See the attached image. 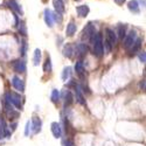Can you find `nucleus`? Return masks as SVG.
I'll list each match as a JSON object with an SVG mask.
<instances>
[{
    "mask_svg": "<svg viewBox=\"0 0 146 146\" xmlns=\"http://www.w3.org/2000/svg\"><path fill=\"white\" fill-rule=\"evenodd\" d=\"M125 32H126V28H125V26H123V27H119V32H118V35H119V38L120 39H123V38H125Z\"/></svg>",
    "mask_w": 146,
    "mask_h": 146,
    "instance_id": "nucleus-26",
    "label": "nucleus"
},
{
    "mask_svg": "<svg viewBox=\"0 0 146 146\" xmlns=\"http://www.w3.org/2000/svg\"><path fill=\"white\" fill-rule=\"evenodd\" d=\"M50 130H52V133L55 138H61V136H62V127H61L60 123L53 121L50 124Z\"/></svg>",
    "mask_w": 146,
    "mask_h": 146,
    "instance_id": "nucleus-6",
    "label": "nucleus"
},
{
    "mask_svg": "<svg viewBox=\"0 0 146 146\" xmlns=\"http://www.w3.org/2000/svg\"><path fill=\"white\" fill-rule=\"evenodd\" d=\"M72 53H74V48H72L70 44H68V46H66V48L63 49V54H64V56H67V57H71L72 56Z\"/></svg>",
    "mask_w": 146,
    "mask_h": 146,
    "instance_id": "nucleus-24",
    "label": "nucleus"
},
{
    "mask_svg": "<svg viewBox=\"0 0 146 146\" xmlns=\"http://www.w3.org/2000/svg\"><path fill=\"white\" fill-rule=\"evenodd\" d=\"M53 18H54L57 22H62V17H61L60 13H55V14H53Z\"/></svg>",
    "mask_w": 146,
    "mask_h": 146,
    "instance_id": "nucleus-30",
    "label": "nucleus"
},
{
    "mask_svg": "<svg viewBox=\"0 0 146 146\" xmlns=\"http://www.w3.org/2000/svg\"><path fill=\"white\" fill-rule=\"evenodd\" d=\"M139 3L141 4V6H143V7L145 6V0H139Z\"/></svg>",
    "mask_w": 146,
    "mask_h": 146,
    "instance_id": "nucleus-34",
    "label": "nucleus"
},
{
    "mask_svg": "<svg viewBox=\"0 0 146 146\" xmlns=\"http://www.w3.org/2000/svg\"><path fill=\"white\" fill-rule=\"evenodd\" d=\"M26 50H27V43H26V41H23L22 42V49H21V55L22 56L26 55Z\"/></svg>",
    "mask_w": 146,
    "mask_h": 146,
    "instance_id": "nucleus-29",
    "label": "nucleus"
},
{
    "mask_svg": "<svg viewBox=\"0 0 146 146\" xmlns=\"http://www.w3.org/2000/svg\"><path fill=\"white\" fill-rule=\"evenodd\" d=\"M9 6L12 7V8H13L15 12H17V13H20V14H23V12H22V8L19 6V4L15 1V0H11V1H9Z\"/></svg>",
    "mask_w": 146,
    "mask_h": 146,
    "instance_id": "nucleus-20",
    "label": "nucleus"
},
{
    "mask_svg": "<svg viewBox=\"0 0 146 146\" xmlns=\"http://www.w3.org/2000/svg\"><path fill=\"white\" fill-rule=\"evenodd\" d=\"M54 6L56 9V13H63L64 12V4L62 0H54Z\"/></svg>",
    "mask_w": 146,
    "mask_h": 146,
    "instance_id": "nucleus-16",
    "label": "nucleus"
},
{
    "mask_svg": "<svg viewBox=\"0 0 146 146\" xmlns=\"http://www.w3.org/2000/svg\"><path fill=\"white\" fill-rule=\"evenodd\" d=\"M75 90H76V101H77L80 104L84 105V104H86V98H84V96H83V94H82L81 87H80V86H75Z\"/></svg>",
    "mask_w": 146,
    "mask_h": 146,
    "instance_id": "nucleus-12",
    "label": "nucleus"
},
{
    "mask_svg": "<svg viewBox=\"0 0 146 146\" xmlns=\"http://www.w3.org/2000/svg\"><path fill=\"white\" fill-rule=\"evenodd\" d=\"M50 100L53 103H58L60 101V91L57 89H53L52 95H50Z\"/></svg>",
    "mask_w": 146,
    "mask_h": 146,
    "instance_id": "nucleus-23",
    "label": "nucleus"
},
{
    "mask_svg": "<svg viewBox=\"0 0 146 146\" xmlns=\"http://www.w3.org/2000/svg\"><path fill=\"white\" fill-rule=\"evenodd\" d=\"M137 40V34L136 32L131 31L125 38V41H124V48L125 49H130V48L133 46V43H135V41Z\"/></svg>",
    "mask_w": 146,
    "mask_h": 146,
    "instance_id": "nucleus-3",
    "label": "nucleus"
},
{
    "mask_svg": "<svg viewBox=\"0 0 146 146\" xmlns=\"http://www.w3.org/2000/svg\"><path fill=\"white\" fill-rule=\"evenodd\" d=\"M76 12H77V14L81 17V18H86L88 14H89V12H90V8L88 5H81L76 8Z\"/></svg>",
    "mask_w": 146,
    "mask_h": 146,
    "instance_id": "nucleus-10",
    "label": "nucleus"
},
{
    "mask_svg": "<svg viewBox=\"0 0 146 146\" xmlns=\"http://www.w3.org/2000/svg\"><path fill=\"white\" fill-rule=\"evenodd\" d=\"M41 62V50L40 49H35L34 56H33V64L34 66H39Z\"/></svg>",
    "mask_w": 146,
    "mask_h": 146,
    "instance_id": "nucleus-17",
    "label": "nucleus"
},
{
    "mask_svg": "<svg viewBox=\"0 0 146 146\" xmlns=\"http://www.w3.org/2000/svg\"><path fill=\"white\" fill-rule=\"evenodd\" d=\"M63 98H64V106H69L71 103H72V94L69 91V90H64V95H63Z\"/></svg>",
    "mask_w": 146,
    "mask_h": 146,
    "instance_id": "nucleus-14",
    "label": "nucleus"
},
{
    "mask_svg": "<svg viewBox=\"0 0 146 146\" xmlns=\"http://www.w3.org/2000/svg\"><path fill=\"white\" fill-rule=\"evenodd\" d=\"M76 50H77V53H78V55H86L87 53H88V47L84 44V43H80V44H77V47H76Z\"/></svg>",
    "mask_w": 146,
    "mask_h": 146,
    "instance_id": "nucleus-18",
    "label": "nucleus"
},
{
    "mask_svg": "<svg viewBox=\"0 0 146 146\" xmlns=\"http://www.w3.org/2000/svg\"><path fill=\"white\" fill-rule=\"evenodd\" d=\"M76 29H77V27H76V25H75V22H74V21H70V22L68 23V26H67L66 34H67L68 36H72V35L76 33Z\"/></svg>",
    "mask_w": 146,
    "mask_h": 146,
    "instance_id": "nucleus-13",
    "label": "nucleus"
},
{
    "mask_svg": "<svg viewBox=\"0 0 146 146\" xmlns=\"http://www.w3.org/2000/svg\"><path fill=\"white\" fill-rule=\"evenodd\" d=\"M15 127H17V124H13V125H12V130H13V131L15 130Z\"/></svg>",
    "mask_w": 146,
    "mask_h": 146,
    "instance_id": "nucleus-35",
    "label": "nucleus"
},
{
    "mask_svg": "<svg viewBox=\"0 0 146 146\" xmlns=\"http://www.w3.org/2000/svg\"><path fill=\"white\" fill-rule=\"evenodd\" d=\"M92 43H94V55H96L97 57H101L103 55V52H104L102 35L101 34H96L94 40H92Z\"/></svg>",
    "mask_w": 146,
    "mask_h": 146,
    "instance_id": "nucleus-1",
    "label": "nucleus"
},
{
    "mask_svg": "<svg viewBox=\"0 0 146 146\" xmlns=\"http://www.w3.org/2000/svg\"><path fill=\"white\" fill-rule=\"evenodd\" d=\"M13 69L15 72H20V74H22V72L26 71V63L23 62L22 60H17L13 62Z\"/></svg>",
    "mask_w": 146,
    "mask_h": 146,
    "instance_id": "nucleus-7",
    "label": "nucleus"
},
{
    "mask_svg": "<svg viewBox=\"0 0 146 146\" xmlns=\"http://www.w3.org/2000/svg\"><path fill=\"white\" fill-rule=\"evenodd\" d=\"M105 33H106V39L105 40L111 46H113L116 43V34H115V32L112 29H110V28H106Z\"/></svg>",
    "mask_w": 146,
    "mask_h": 146,
    "instance_id": "nucleus-11",
    "label": "nucleus"
},
{
    "mask_svg": "<svg viewBox=\"0 0 146 146\" xmlns=\"http://www.w3.org/2000/svg\"><path fill=\"white\" fill-rule=\"evenodd\" d=\"M125 1H126V0H115V3H116L117 5H123Z\"/></svg>",
    "mask_w": 146,
    "mask_h": 146,
    "instance_id": "nucleus-31",
    "label": "nucleus"
},
{
    "mask_svg": "<svg viewBox=\"0 0 146 146\" xmlns=\"http://www.w3.org/2000/svg\"><path fill=\"white\" fill-rule=\"evenodd\" d=\"M70 75H71V68L70 67H66L63 69V71H62V75H61V77H62V81L67 82L69 80Z\"/></svg>",
    "mask_w": 146,
    "mask_h": 146,
    "instance_id": "nucleus-19",
    "label": "nucleus"
},
{
    "mask_svg": "<svg viewBox=\"0 0 146 146\" xmlns=\"http://www.w3.org/2000/svg\"><path fill=\"white\" fill-rule=\"evenodd\" d=\"M75 71L77 72L80 76L83 75V72H84V66H83L82 61H78V62H76V64H75Z\"/></svg>",
    "mask_w": 146,
    "mask_h": 146,
    "instance_id": "nucleus-22",
    "label": "nucleus"
},
{
    "mask_svg": "<svg viewBox=\"0 0 146 146\" xmlns=\"http://www.w3.org/2000/svg\"><path fill=\"white\" fill-rule=\"evenodd\" d=\"M43 71H44V72H50V71H52V61H50V57H49V56H47V58H46V61H44Z\"/></svg>",
    "mask_w": 146,
    "mask_h": 146,
    "instance_id": "nucleus-21",
    "label": "nucleus"
},
{
    "mask_svg": "<svg viewBox=\"0 0 146 146\" xmlns=\"http://www.w3.org/2000/svg\"><path fill=\"white\" fill-rule=\"evenodd\" d=\"M64 146H74V144H72V141H70V140H66Z\"/></svg>",
    "mask_w": 146,
    "mask_h": 146,
    "instance_id": "nucleus-32",
    "label": "nucleus"
},
{
    "mask_svg": "<svg viewBox=\"0 0 146 146\" xmlns=\"http://www.w3.org/2000/svg\"><path fill=\"white\" fill-rule=\"evenodd\" d=\"M76 1H80V0H76Z\"/></svg>",
    "mask_w": 146,
    "mask_h": 146,
    "instance_id": "nucleus-36",
    "label": "nucleus"
},
{
    "mask_svg": "<svg viewBox=\"0 0 146 146\" xmlns=\"http://www.w3.org/2000/svg\"><path fill=\"white\" fill-rule=\"evenodd\" d=\"M139 60H140L141 63L146 62V54H145V52H139Z\"/></svg>",
    "mask_w": 146,
    "mask_h": 146,
    "instance_id": "nucleus-28",
    "label": "nucleus"
},
{
    "mask_svg": "<svg viewBox=\"0 0 146 146\" xmlns=\"http://www.w3.org/2000/svg\"><path fill=\"white\" fill-rule=\"evenodd\" d=\"M4 137L9 138L11 137V132L7 129L5 119L3 117H0V138H4Z\"/></svg>",
    "mask_w": 146,
    "mask_h": 146,
    "instance_id": "nucleus-5",
    "label": "nucleus"
},
{
    "mask_svg": "<svg viewBox=\"0 0 146 146\" xmlns=\"http://www.w3.org/2000/svg\"><path fill=\"white\" fill-rule=\"evenodd\" d=\"M5 101L7 104H13L15 108L21 109V97L17 92H7L5 95Z\"/></svg>",
    "mask_w": 146,
    "mask_h": 146,
    "instance_id": "nucleus-2",
    "label": "nucleus"
},
{
    "mask_svg": "<svg viewBox=\"0 0 146 146\" xmlns=\"http://www.w3.org/2000/svg\"><path fill=\"white\" fill-rule=\"evenodd\" d=\"M140 87H141L143 89H145V80H143V82L140 83Z\"/></svg>",
    "mask_w": 146,
    "mask_h": 146,
    "instance_id": "nucleus-33",
    "label": "nucleus"
},
{
    "mask_svg": "<svg viewBox=\"0 0 146 146\" xmlns=\"http://www.w3.org/2000/svg\"><path fill=\"white\" fill-rule=\"evenodd\" d=\"M44 22L47 23V26L48 27H53V25H54V18H53V13L52 12L48 9V8H46L44 9Z\"/></svg>",
    "mask_w": 146,
    "mask_h": 146,
    "instance_id": "nucleus-9",
    "label": "nucleus"
},
{
    "mask_svg": "<svg viewBox=\"0 0 146 146\" xmlns=\"http://www.w3.org/2000/svg\"><path fill=\"white\" fill-rule=\"evenodd\" d=\"M31 125H32V130H33L34 133H39L41 131V126H42L41 119L38 118V117H34L33 120L31 121Z\"/></svg>",
    "mask_w": 146,
    "mask_h": 146,
    "instance_id": "nucleus-8",
    "label": "nucleus"
},
{
    "mask_svg": "<svg viewBox=\"0 0 146 146\" xmlns=\"http://www.w3.org/2000/svg\"><path fill=\"white\" fill-rule=\"evenodd\" d=\"M140 44H141V40H140V39L136 40V41H135V43H133V46L131 47V52L136 53V52L139 49V48H140Z\"/></svg>",
    "mask_w": 146,
    "mask_h": 146,
    "instance_id": "nucleus-25",
    "label": "nucleus"
},
{
    "mask_svg": "<svg viewBox=\"0 0 146 146\" xmlns=\"http://www.w3.org/2000/svg\"><path fill=\"white\" fill-rule=\"evenodd\" d=\"M127 7L132 13H139V4L136 1V0H131V1L127 4Z\"/></svg>",
    "mask_w": 146,
    "mask_h": 146,
    "instance_id": "nucleus-15",
    "label": "nucleus"
},
{
    "mask_svg": "<svg viewBox=\"0 0 146 146\" xmlns=\"http://www.w3.org/2000/svg\"><path fill=\"white\" fill-rule=\"evenodd\" d=\"M12 86H13L18 91H25V83L19 76H13L12 77Z\"/></svg>",
    "mask_w": 146,
    "mask_h": 146,
    "instance_id": "nucleus-4",
    "label": "nucleus"
},
{
    "mask_svg": "<svg viewBox=\"0 0 146 146\" xmlns=\"http://www.w3.org/2000/svg\"><path fill=\"white\" fill-rule=\"evenodd\" d=\"M31 130H32V125H31V121L28 120L27 123H26V129H25V136H28V135H29Z\"/></svg>",
    "mask_w": 146,
    "mask_h": 146,
    "instance_id": "nucleus-27",
    "label": "nucleus"
}]
</instances>
